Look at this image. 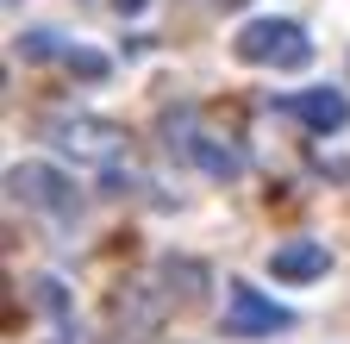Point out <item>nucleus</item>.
I'll return each instance as SVG.
<instances>
[{
	"label": "nucleus",
	"mask_w": 350,
	"mask_h": 344,
	"mask_svg": "<svg viewBox=\"0 0 350 344\" xmlns=\"http://www.w3.org/2000/svg\"><path fill=\"white\" fill-rule=\"evenodd\" d=\"M232 51L256 69H306L313 63V38H306L294 19H250L238 38H232Z\"/></svg>",
	"instance_id": "obj_1"
},
{
	"label": "nucleus",
	"mask_w": 350,
	"mask_h": 344,
	"mask_svg": "<svg viewBox=\"0 0 350 344\" xmlns=\"http://www.w3.org/2000/svg\"><path fill=\"white\" fill-rule=\"evenodd\" d=\"M7 188H13V200H25L38 213H57V220H75V213H81L75 182L63 176V169H51V163H13L7 169Z\"/></svg>",
	"instance_id": "obj_2"
},
{
	"label": "nucleus",
	"mask_w": 350,
	"mask_h": 344,
	"mask_svg": "<svg viewBox=\"0 0 350 344\" xmlns=\"http://www.w3.org/2000/svg\"><path fill=\"white\" fill-rule=\"evenodd\" d=\"M288 326H294V313L282 307V300H269L250 282H232V294H226V338H269V332H288Z\"/></svg>",
	"instance_id": "obj_3"
},
{
	"label": "nucleus",
	"mask_w": 350,
	"mask_h": 344,
	"mask_svg": "<svg viewBox=\"0 0 350 344\" xmlns=\"http://www.w3.org/2000/svg\"><path fill=\"white\" fill-rule=\"evenodd\" d=\"M51 138H57L75 163H107L113 150H125V132H119V125H113V119H88V113H81V119H57Z\"/></svg>",
	"instance_id": "obj_4"
},
{
	"label": "nucleus",
	"mask_w": 350,
	"mask_h": 344,
	"mask_svg": "<svg viewBox=\"0 0 350 344\" xmlns=\"http://www.w3.org/2000/svg\"><path fill=\"white\" fill-rule=\"evenodd\" d=\"M325 269H332V250H325L319 238H288V244L269 250V276H275V282H313V276H325Z\"/></svg>",
	"instance_id": "obj_5"
},
{
	"label": "nucleus",
	"mask_w": 350,
	"mask_h": 344,
	"mask_svg": "<svg viewBox=\"0 0 350 344\" xmlns=\"http://www.w3.org/2000/svg\"><path fill=\"white\" fill-rule=\"evenodd\" d=\"M282 113H294L300 125H313V132L325 138V132H344V119H350V101H344L338 88H306V94L282 101Z\"/></svg>",
	"instance_id": "obj_6"
},
{
	"label": "nucleus",
	"mask_w": 350,
	"mask_h": 344,
	"mask_svg": "<svg viewBox=\"0 0 350 344\" xmlns=\"http://www.w3.org/2000/svg\"><path fill=\"white\" fill-rule=\"evenodd\" d=\"M182 150H188L200 169H213V176H238V150H232V144H213V138H188Z\"/></svg>",
	"instance_id": "obj_7"
},
{
	"label": "nucleus",
	"mask_w": 350,
	"mask_h": 344,
	"mask_svg": "<svg viewBox=\"0 0 350 344\" xmlns=\"http://www.w3.org/2000/svg\"><path fill=\"white\" fill-rule=\"evenodd\" d=\"M63 69L81 75V81H100V75H107V57H100V51H75V44H69V51H63Z\"/></svg>",
	"instance_id": "obj_8"
},
{
	"label": "nucleus",
	"mask_w": 350,
	"mask_h": 344,
	"mask_svg": "<svg viewBox=\"0 0 350 344\" xmlns=\"http://www.w3.org/2000/svg\"><path fill=\"white\" fill-rule=\"evenodd\" d=\"M19 51H25L31 63H44V57H63L69 44H57V31H25V38H19Z\"/></svg>",
	"instance_id": "obj_9"
},
{
	"label": "nucleus",
	"mask_w": 350,
	"mask_h": 344,
	"mask_svg": "<svg viewBox=\"0 0 350 344\" xmlns=\"http://www.w3.org/2000/svg\"><path fill=\"white\" fill-rule=\"evenodd\" d=\"M150 0H113V13H144Z\"/></svg>",
	"instance_id": "obj_10"
},
{
	"label": "nucleus",
	"mask_w": 350,
	"mask_h": 344,
	"mask_svg": "<svg viewBox=\"0 0 350 344\" xmlns=\"http://www.w3.org/2000/svg\"><path fill=\"white\" fill-rule=\"evenodd\" d=\"M219 7H244V0H219Z\"/></svg>",
	"instance_id": "obj_11"
}]
</instances>
